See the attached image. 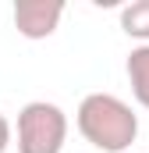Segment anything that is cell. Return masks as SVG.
Returning a JSON list of instances; mask_svg holds the SVG:
<instances>
[{
  "label": "cell",
  "mask_w": 149,
  "mask_h": 153,
  "mask_svg": "<svg viewBox=\"0 0 149 153\" xmlns=\"http://www.w3.org/2000/svg\"><path fill=\"white\" fill-rule=\"evenodd\" d=\"M124 71H128V82H131V96L139 100V107L149 111V43L135 46V50L128 53Z\"/></svg>",
  "instance_id": "cell-4"
},
{
  "label": "cell",
  "mask_w": 149,
  "mask_h": 153,
  "mask_svg": "<svg viewBox=\"0 0 149 153\" xmlns=\"http://www.w3.org/2000/svg\"><path fill=\"white\" fill-rule=\"evenodd\" d=\"M121 29L124 36L139 39V46L149 43V0H131L121 7Z\"/></svg>",
  "instance_id": "cell-5"
},
{
  "label": "cell",
  "mask_w": 149,
  "mask_h": 153,
  "mask_svg": "<svg viewBox=\"0 0 149 153\" xmlns=\"http://www.w3.org/2000/svg\"><path fill=\"white\" fill-rule=\"evenodd\" d=\"M7 146H11V121L0 114V153H7Z\"/></svg>",
  "instance_id": "cell-6"
},
{
  "label": "cell",
  "mask_w": 149,
  "mask_h": 153,
  "mask_svg": "<svg viewBox=\"0 0 149 153\" xmlns=\"http://www.w3.org/2000/svg\"><path fill=\"white\" fill-rule=\"evenodd\" d=\"M60 18H64V0H18L14 4V29L25 39L53 36Z\"/></svg>",
  "instance_id": "cell-3"
},
{
  "label": "cell",
  "mask_w": 149,
  "mask_h": 153,
  "mask_svg": "<svg viewBox=\"0 0 149 153\" xmlns=\"http://www.w3.org/2000/svg\"><path fill=\"white\" fill-rule=\"evenodd\" d=\"M11 139H18V153H60L68 143V114L50 100H32L18 111Z\"/></svg>",
  "instance_id": "cell-2"
},
{
  "label": "cell",
  "mask_w": 149,
  "mask_h": 153,
  "mask_svg": "<svg viewBox=\"0 0 149 153\" xmlns=\"http://www.w3.org/2000/svg\"><path fill=\"white\" fill-rule=\"evenodd\" d=\"M74 125L100 153H124L139 139V114L114 93H89L74 111Z\"/></svg>",
  "instance_id": "cell-1"
}]
</instances>
